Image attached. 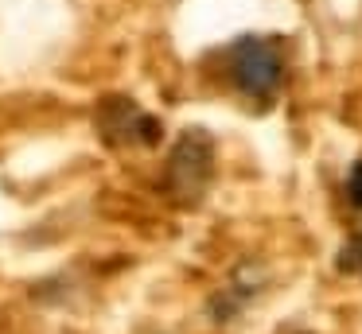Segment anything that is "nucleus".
Segmentation results:
<instances>
[{
	"label": "nucleus",
	"mask_w": 362,
	"mask_h": 334,
	"mask_svg": "<svg viewBox=\"0 0 362 334\" xmlns=\"http://www.w3.org/2000/svg\"><path fill=\"white\" fill-rule=\"evenodd\" d=\"M214 179V140L203 129L180 132L164 163V191L175 206H195L211 191Z\"/></svg>",
	"instance_id": "obj_1"
},
{
	"label": "nucleus",
	"mask_w": 362,
	"mask_h": 334,
	"mask_svg": "<svg viewBox=\"0 0 362 334\" xmlns=\"http://www.w3.org/2000/svg\"><path fill=\"white\" fill-rule=\"evenodd\" d=\"M335 268H343V272H358L362 268V229L343 245V253L335 256Z\"/></svg>",
	"instance_id": "obj_5"
},
{
	"label": "nucleus",
	"mask_w": 362,
	"mask_h": 334,
	"mask_svg": "<svg viewBox=\"0 0 362 334\" xmlns=\"http://www.w3.org/2000/svg\"><path fill=\"white\" fill-rule=\"evenodd\" d=\"M94 124H98V136L110 148H152L160 140V121L152 113H144L125 93L105 97L94 113Z\"/></svg>",
	"instance_id": "obj_3"
},
{
	"label": "nucleus",
	"mask_w": 362,
	"mask_h": 334,
	"mask_svg": "<svg viewBox=\"0 0 362 334\" xmlns=\"http://www.w3.org/2000/svg\"><path fill=\"white\" fill-rule=\"evenodd\" d=\"M230 78L253 101H273L284 82V43L273 35H242L230 47Z\"/></svg>",
	"instance_id": "obj_2"
},
{
	"label": "nucleus",
	"mask_w": 362,
	"mask_h": 334,
	"mask_svg": "<svg viewBox=\"0 0 362 334\" xmlns=\"http://www.w3.org/2000/svg\"><path fill=\"white\" fill-rule=\"evenodd\" d=\"M343 194H346V206H351L354 214H362V160L351 163V171H346V183H343Z\"/></svg>",
	"instance_id": "obj_4"
}]
</instances>
